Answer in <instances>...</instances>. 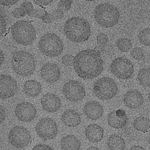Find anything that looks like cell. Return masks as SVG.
I'll list each match as a JSON object with an SVG mask.
<instances>
[{
    "label": "cell",
    "mask_w": 150,
    "mask_h": 150,
    "mask_svg": "<svg viewBox=\"0 0 150 150\" xmlns=\"http://www.w3.org/2000/svg\"><path fill=\"white\" fill-rule=\"evenodd\" d=\"M73 66L79 77L84 79H91L101 73L103 62L99 51L87 49L80 51L76 55Z\"/></svg>",
    "instance_id": "cell-1"
},
{
    "label": "cell",
    "mask_w": 150,
    "mask_h": 150,
    "mask_svg": "<svg viewBox=\"0 0 150 150\" xmlns=\"http://www.w3.org/2000/svg\"><path fill=\"white\" fill-rule=\"evenodd\" d=\"M64 30L68 39L76 43L87 41L91 33V26L88 21L79 16L68 19L64 24Z\"/></svg>",
    "instance_id": "cell-2"
},
{
    "label": "cell",
    "mask_w": 150,
    "mask_h": 150,
    "mask_svg": "<svg viewBox=\"0 0 150 150\" xmlns=\"http://www.w3.org/2000/svg\"><path fill=\"white\" fill-rule=\"evenodd\" d=\"M11 65L14 72L22 76L32 75L36 67L35 59L30 53L25 50L14 52L12 57Z\"/></svg>",
    "instance_id": "cell-3"
},
{
    "label": "cell",
    "mask_w": 150,
    "mask_h": 150,
    "mask_svg": "<svg viewBox=\"0 0 150 150\" xmlns=\"http://www.w3.org/2000/svg\"><path fill=\"white\" fill-rule=\"evenodd\" d=\"M94 16L99 25L108 28L114 26L117 23L120 14L117 8L114 5L104 3L96 7Z\"/></svg>",
    "instance_id": "cell-4"
},
{
    "label": "cell",
    "mask_w": 150,
    "mask_h": 150,
    "mask_svg": "<svg viewBox=\"0 0 150 150\" xmlns=\"http://www.w3.org/2000/svg\"><path fill=\"white\" fill-rule=\"evenodd\" d=\"M11 33L13 39L18 44L24 46L32 44L36 37L33 25L25 20H18L12 25Z\"/></svg>",
    "instance_id": "cell-5"
},
{
    "label": "cell",
    "mask_w": 150,
    "mask_h": 150,
    "mask_svg": "<svg viewBox=\"0 0 150 150\" xmlns=\"http://www.w3.org/2000/svg\"><path fill=\"white\" fill-rule=\"evenodd\" d=\"M40 50L44 54L50 57L58 56L62 52L64 47L63 42L57 35L48 33L43 35L38 43Z\"/></svg>",
    "instance_id": "cell-6"
},
{
    "label": "cell",
    "mask_w": 150,
    "mask_h": 150,
    "mask_svg": "<svg viewBox=\"0 0 150 150\" xmlns=\"http://www.w3.org/2000/svg\"><path fill=\"white\" fill-rule=\"evenodd\" d=\"M118 90L115 82L108 77L99 79L93 84L94 93L101 100H108L112 98L117 94Z\"/></svg>",
    "instance_id": "cell-7"
},
{
    "label": "cell",
    "mask_w": 150,
    "mask_h": 150,
    "mask_svg": "<svg viewBox=\"0 0 150 150\" xmlns=\"http://www.w3.org/2000/svg\"><path fill=\"white\" fill-rule=\"evenodd\" d=\"M111 73L116 77L121 79L130 78L134 71L133 64L129 59L123 57L115 58L110 66Z\"/></svg>",
    "instance_id": "cell-8"
},
{
    "label": "cell",
    "mask_w": 150,
    "mask_h": 150,
    "mask_svg": "<svg viewBox=\"0 0 150 150\" xmlns=\"http://www.w3.org/2000/svg\"><path fill=\"white\" fill-rule=\"evenodd\" d=\"M31 139L29 131L22 126H17L12 128L8 135L10 143L18 148H23L30 143Z\"/></svg>",
    "instance_id": "cell-9"
},
{
    "label": "cell",
    "mask_w": 150,
    "mask_h": 150,
    "mask_svg": "<svg viewBox=\"0 0 150 150\" xmlns=\"http://www.w3.org/2000/svg\"><path fill=\"white\" fill-rule=\"evenodd\" d=\"M35 131L37 135L45 140L54 138L58 133V127L52 118L45 117L40 120L36 124Z\"/></svg>",
    "instance_id": "cell-10"
},
{
    "label": "cell",
    "mask_w": 150,
    "mask_h": 150,
    "mask_svg": "<svg viewBox=\"0 0 150 150\" xmlns=\"http://www.w3.org/2000/svg\"><path fill=\"white\" fill-rule=\"evenodd\" d=\"M62 92L68 100L76 102L82 100L86 95V91L83 85L79 81L71 80L64 85Z\"/></svg>",
    "instance_id": "cell-11"
},
{
    "label": "cell",
    "mask_w": 150,
    "mask_h": 150,
    "mask_svg": "<svg viewBox=\"0 0 150 150\" xmlns=\"http://www.w3.org/2000/svg\"><path fill=\"white\" fill-rule=\"evenodd\" d=\"M0 84V95L2 99L10 98L16 94L18 90L17 82L11 76L1 74Z\"/></svg>",
    "instance_id": "cell-12"
},
{
    "label": "cell",
    "mask_w": 150,
    "mask_h": 150,
    "mask_svg": "<svg viewBox=\"0 0 150 150\" xmlns=\"http://www.w3.org/2000/svg\"><path fill=\"white\" fill-rule=\"evenodd\" d=\"M36 108L31 103L28 102H22L16 106L15 114L17 118L24 122H30L35 117Z\"/></svg>",
    "instance_id": "cell-13"
},
{
    "label": "cell",
    "mask_w": 150,
    "mask_h": 150,
    "mask_svg": "<svg viewBox=\"0 0 150 150\" xmlns=\"http://www.w3.org/2000/svg\"><path fill=\"white\" fill-rule=\"evenodd\" d=\"M40 74L42 78L46 82L53 83L59 80L60 76V70L56 64L48 62L42 66Z\"/></svg>",
    "instance_id": "cell-14"
},
{
    "label": "cell",
    "mask_w": 150,
    "mask_h": 150,
    "mask_svg": "<svg viewBox=\"0 0 150 150\" xmlns=\"http://www.w3.org/2000/svg\"><path fill=\"white\" fill-rule=\"evenodd\" d=\"M41 104L43 109L49 112H54L60 109L61 100L56 95L51 93L44 95L41 99Z\"/></svg>",
    "instance_id": "cell-15"
},
{
    "label": "cell",
    "mask_w": 150,
    "mask_h": 150,
    "mask_svg": "<svg viewBox=\"0 0 150 150\" xmlns=\"http://www.w3.org/2000/svg\"><path fill=\"white\" fill-rule=\"evenodd\" d=\"M144 102L142 94L137 90L128 91L124 96V103L127 107L130 109H135L139 108L143 104Z\"/></svg>",
    "instance_id": "cell-16"
},
{
    "label": "cell",
    "mask_w": 150,
    "mask_h": 150,
    "mask_svg": "<svg viewBox=\"0 0 150 150\" xmlns=\"http://www.w3.org/2000/svg\"><path fill=\"white\" fill-rule=\"evenodd\" d=\"M83 111L89 119L96 120L100 118L103 113V109L98 102L95 101H89L84 107Z\"/></svg>",
    "instance_id": "cell-17"
},
{
    "label": "cell",
    "mask_w": 150,
    "mask_h": 150,
    "mask_svg": "<svg viewBox=\"0 0 150 150\" xmlns=\"http://www.w3.org/2000/svg\"><path fill=\"white\" fill-rule=\"evenodd\" d=\"M104 130L100 126L96 124L88 125L85 129V134L86 138L93 143L101 141L103 137Z\"/></svg>",
    "instance_id": "cell-18"
},
{
    "label": "cell",
    "mask_w": 150,
    "mask_h": 150,
    "mask_svg": "<svg viewBox=\"0 0 150 150\" xmlns=\"http://www.w3.org/2000/svg\"><path fill=\"white\" fill-rule=\"evenodd\" d=\"M63 123L69 127H74L81 123V118L80 115L71 109L66 110L62 114L61 118Z\"/></svg>",
    "instance_id": "cell-19"
},
{
    "label": "cell",
    "mask_w": 150,
    "mask_h": 150,
    "mask_svg": "<svg viewBox=\"0 0 150 150\" xmlns=\"http://www.w3.org/2000/svg\"><path fill=\"white\" fill-rule=\"evenodd\" d=\"M60 145L62 150H79L81 143L75 136L69 134L62 138Z\"/></svg>",
    "instance_id": "cell-20"
},
{
    "label": "cell",
    "mask_w": 150,
    "mask_h": 150,
    "mask_svg": "<svg viewBox=\"0 0 150 150\" xmlns=\"http://www.w3.org/2000/svg\"><path fill=\"white\" fill-rule=\"evenodd\" d=\"M23 90L25 93L28 96L35 97L41 93L42 86L40 83L36 80H29L25 83Z\"/></svg>",
    "instance_id": "cell-21"
},
{
    "label": "cell",
    "mask_w": 150,
    "mask_h": 150,
    "mask_svg": "<svg viewBox=\"0 0 150 150\" xmlns=\"http://www.w3.org/2000/svg\"><path fill=\"white\" fill-rule=\"evenodd\" d=\"M128 120L127 116L121 117L117 115L115 111L110 112L108 115L107 120L109 125L116 129H121L126 125Z\"/></svg>",
    "instance_id": "cell-22"
},
{
    "label": "cell",
    "mask_w": 150,
    "mask_h": 150,
    "mask_svg": "<svg viewBox=\"0 0 150 150\" xmlns=\"http://www.w3.org/2000/svg\"><path fill=\"white\" fill-rule=\"evenodd\" d=\"M107 144L110 150H124L125 147L124 139L116 134H113L109 136Z\"/></svg>",
    "instance_id": "cell-23"
},
{
    "label": "cell",
    "mask_w": 150,
    "mask_h": 150,
    "mask_svg": "<svg viewBox=\"0 0 150 150\" xmlns=\"http://www.w3.org/2000/svg\"><path fill=\"white\" fill-rule=\"evenodd\" d=\"M133 126L134 129L138 131H146L150 128V120L143 116L138 117L134 120Z\"/></svg>",
    "instance_id": "cell-24"
},
{
    "label": "cell",
    "mask_w": 150,
    "mask_h": 150,
    "mask_svg": "<svg viewBox=\"0 0 150 150\" xmlns=\"http://www.w3.org/2000/svg\"><path fill=\"white\" fill-rule=\"evenodd\" d=\"M137 78L141 85L145 87L150 86V67L140 69L138 73Z\"/></svg>",
    "instance_id": "cell-25"
},
{
    "label": "cell",
    "mask_w": 150,
    "mask_h": 150,
    "mask_svg": "<svg viewBox=\"0 0 150 150\" xmlns=\"http://www.w3.org/2000/svg\"><path fill=\"white\" fill-rule=\"evenodd\" d=\"M116 45L118 49L122 52H127L130 51L132 47L131 40L125 38H120L116 42Z\"/></svg>",
    "instance_id": "cell-26"
},
{
    "label": "cell",
    "mask_w": 150,
    "mask_h": 150,
    "mask_svg": "<svg viewBox=\"0 0 150 150\" xmlns=\"http://www.w3.org/2000/svg\"><path fill=\"white\" fill-rule=\"evenodd\" d=\"M138 38L141 44L150 46V28H145L141 30L139 33Z\"/></svg>",
    "instance_id": "cell-27"
},
{
    "label": "cell",
    "mask_w": 150,
    "mask_h": 150,
    "mask_svg": "<svg viewBox=\"0 0 150 150\" xmlns=\"http://www.w3.org/2000/svg\"><path fill=\"white\" fill-rule=\"evenodd\" d=\"M130 54L133 59L137 60L142 59L144 56L143 50L139 47L133 48L131 51Z\"/></svg>",
    "instance_id": "cell-28"
},
{
    "label": "cell",
    "mask_w": 150,
    "mask_h": 150,
    "mask_svg": "<svg viewBox=\"0 0 150 150\" xmlns=\"http://www.w3.org/2000/svg\"><path fill=\"white\" fill-rule=\"evenodd\" d=\"M97 41L98 46L104 47L108 41V38L106 34L103 33H101L97 35Z\"/></svg>",
    "instance_id": "cell-29"
},
{
    "label": "cell",
    "mask_w": 150,
    "mask_h": 150,
    "mask_svg": "<svg viewBox=\"0 0 150 150\" xmlns=\"http://www.w3.org/2000/svg\"><path fill=\"white\" fill-rule=\"evenodd\" d=\"M74 57L71 54H66L62 58V62L63 64L67 66L73 65Z\"/></svg>",
    "instance_id": "cell-30"
},
{
    "label": "cell",
    "mask_w": 150,
    "mask_h": 150,
    "mask_svg": "<svg viewBox=\"0 0 150 150\" xmlns=\"http://www.w3.org/2000/svg\"><path fill=\"white\" fill-rule=\"evenodd\" d=\"M6 21L3 13L0 11V35H3L6 31Z\"/></svg>",
    "instance_id": "cell-31"
},
{
    "label": "cell",
    "mask_w": 150,
    "mask_h": 150,
    "mask_svg": "<svg viewBox=\"0 0 150 150\" xmlns=\"http://www.w3.org/2000/svg\"><path fill=\"white\" fill-rule=\"evenodd\" d=\"M12 13L14 17L20 18L25 17L26 14L20 7L16 8L12 11Z\"/></svg>",
    "instance_id": "cell-32"
},
{
    "label": "cell",
    "mask_w": 150,
    "mask_h": 150,
    "mask_svg": "<svg viewBox=\"0 0 150 150\" xmlns=\"http://www.w3.org/2000/svg\"><path fill=\"white\" fill-rule=\"evenodd\" d=\"M32 150H54L50 146L44 144H40L35 146Z\"/></svg>",
    "instance_id": "cell-33"
},
{
    "label": "cell",
    "mask_w": 150,
    "mask_h": 150,
    "mask_svg": "<svg viewBox=\"0 0 150 150\" xmlns=\"http://www.w3.org/2000/svg\"><path fill=\"white\" fill-rule=\"evenodd\" d=\"M52 0H34L33 1L36 4L40 6H46L52 3Z\"/></svg>",
    "instance_id": "cell-34"
},
{
    "label": "cell",
    "mask_w": 150,
    "mask_h": 150,
    "mask_svg": "<svg viewBox=\"0 0 150 150\" xmlns=\"http://www.w3.org/2000/svg\"><path fill=\"white\" fill-rule=\"evenodd\" d=\"M18 1V0H0V3L2 5L7 6L13 5Z\"/></svg>",
    "instance_id": "cell-35"
},
{
    "label": "cell",
    "mask_w": 150,
    "mask_h": 150,
    "mask_svg": "<svg viewBox=\"0 0 150 150\" xmlns=\"http://www.w3.org/2000/svg\"><path fill=\"white\" fill-rule=\"evenodd\" d=\"M6 116L5 111L1 105L0 106V122L1 124L4 121Z\"/></svg>",
    "instance_id": "cell-36"
},
{
    "label": "cell",
    "mask_w": 150,
    "mask_h": 150,
    "mask_svg": "<svg viewBox=\"0 0 150 150\" xmlns=\"http://www.w3.org/2000/svg\"><path fill=\"white\" fill-rule=\"evenodd\" d=\"M115 113L117 115L120 117H123L127 115L125 111L121 109H118L115 111Z\"/></svg>",
    "instance_id": "cell-37"
},
{
    "label": "cell",
    "mask_w": 150,
    "mask_h": 150,
    "mask_svg": "<svg viewBox=\"0 0 150 150\" xmlns=\"http://www.w3.org/2000/svg\"><path fill=\"white\" fill-rule=\"evenodd\" d=\"M129 150H146V149L140 146L134 145Z\"/></svg>",
    "instance_id": "cell-38"
},
{
    "label": "cell",
    "mask_w": 150,
    "mask_h": 150,
    "mask_svg": "<svg viewBox=\"0 0 150 150\" xmlns=\"http://www.w3.org/2000/svg\"><path fill=\"white\" fill-rule=\"evenodd\" d=\"M4 59V56L2 51L0 50V65L3 63Z\"/></svg>",
    "instance_id": "cell-39"
},
{
    "label": "cell",
    "mask_w": 150,
    "mask_h": 150,
    "mask_svg": "<svg viewBox=\"0 0 150 150\" xmlns=\"http://www.w3.org/2000/svg\"><path fill=\"white\" fill-rule=\"evenodd\" d=\"M86 150H100L98 147L94 146H91L88 148Z\"/></svg>",
    "instance_id": "cell-40"
},
{
    "label": "cell",
    "mask_w": 150,
    "mask_h": 150,
    "mask_svg": "<svg viewBox=\"0 0 150 150\" xmlns=\"http://www.w3.org/2000/svg\"><path fill=\"white\" fill-rule=\"evenodd\" d=\"M148 99L149 101L150 102V92L148 94Z\"/></svg>",
    "instance_id": "cell-41"
},
{
    "label": "cell",
    "mask_w": 150,
    "mask_h": 150,
    "mask_svg": "<svg viewBox=\"0 0 150 150\" xmlns=\"http://www.w3.org/2000/svg\"><path fill=\"white\" fill-rule=\"evenodd\" d=\"M148 143L150 145V137H149V139Z\"/></svg>",
    "instance_id": "cell-42"
}]
</instances>
